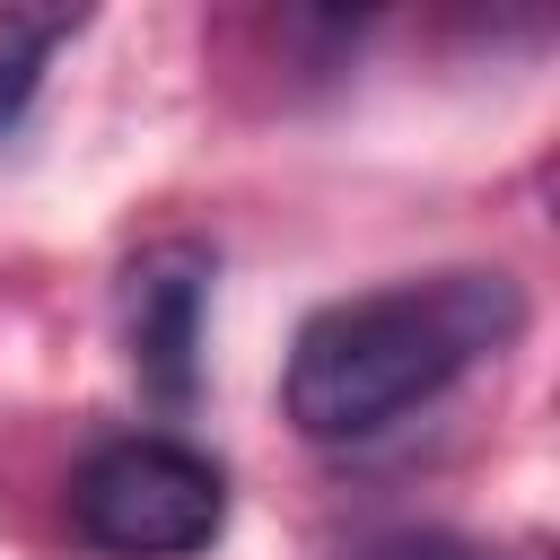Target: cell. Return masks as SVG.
I'll return each instance as SVG.
<instances>
[{
    "instance_id": "obj_2",
    "label": "cell",
    "mask_w": 560,
    "mask_h": 560,
    "mask_svg": "<svg viewBox=\"0 0 560 560\" xmlns=\"http://www.w3.org/2000/svg\"><path fill=\"white\" fill-rule=\"evenodd\" d=\"M70 534L105 560H192L228 534V472L166 429L105 438L70 472Z\"/></svg>"
},
{
    "instance_id": "obj_5",
    "label": "cell",
    "mask_w": 560,
    "mask_h": 560,
    "mask_svg": "<svg viewBox=\"0 0 560 560\" xmlns=\"http://www.w3.org/2000/svg\"><path fill=\"white\" fill-rule=\"evenodd\" d=\"M350 560H508V551H490V542H464V534H438V525H402V534H376V542H359Z\"/></svg>"
},
{
    "instance_id": "obj_1",
    "label": "cell",
    "mask_w": 560,
    "mask_h": 560,
    "mask_svg": "<svg viewBox=\"0 0 560 560\" xmlns=\"http://www.w3.org/2000/svg\"><path fill=\"white\" fill-rule=\"evenodd\" d=\"M525 332V289L508 271H429L394 289L332 298L298 324L280 368V411L315 446H359L464 385Z\"/></svg>"
},
{
    "instance_id": "obj_3",
    "label": "cell",
    "mask_w": 560,
    "mask_h": 560,
    "mask_svg": "<svg viewBox=\"0 0 560 560\" xmlns=\"http://www.w3.org/2000/svg\"><path fill=\"white\" fill-rule=\"evenodd\" d=\"M210 245L158 236L122 262V350L158 411H184L201 394V324H210Z\"/></svg>"
},
{
    "instance_id": "obj_4",
    "label": "cell",
    "mask_w": 560,
    "mask_h": 560,
    "mask_svg": "<svg viewBox=\"0 0 560 560\" xmlns=\"http://www.w3.org/2000/svg\"><path fill=\"white\" fill-rule=\"evenodd\" d=\"M79 26H88L79 9H0V140L26 122V105H35L44 70H52V52H61Z\"/></svg>"
}]
</instances>
